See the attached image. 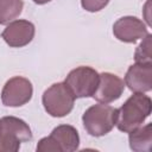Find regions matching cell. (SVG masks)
I'll return each instance as SVG.
<instances>
[{
  "label": "cell",
  "instance_id": "cell-16",
  "mask_svg": "<svg viewBox=\"0 0 152 152\" xmlns=\"http://www.w3.org/2000/svg\"><path fill=\"white\" fill-rule=\"evenodd\" d=\"M109 1L110 0H81V5L87 12H99L103 10Z\"/></svg>",
  "mask_w": 152,
  "mask_h": 152
},
{
  "label": "cell",
  "instance_id": "cell-8",
  "mask_svg": "<svg viewBox=\"0 0 152 152\" xmlns=\"http://www.w3.org/2000/svg\"><path fill=\"white\" fill-rule=\"evenodd\" d=\"M124 90L125 82L122 78L110 72H102L99 74V84L91 97L100 103H110L116 101Z\"/></svg>",
  "mask_w": 152,
  "mask_h": 152
},
{
  "label": "cell",
  "instance_id": "cell-2",
  "mask_svg": "<svg viewBox=\"0 0 152 152\" xmlns=\"http://www.w3.org/2000/svg\"><path fill=\"white\" fill-rule=\"evenodd\" d=\"M118 109L107 103L90 106L82 116L83 127L91 137H103L115 126Z\"/></svg>",
  "mask_w": 152,
  "mask_h": 152
},
{
  "label": "cell",
  "instance_id": "cell-4",
  "mask_svg": "<svg viewBox=\"0 0 152 152\" xmlns=\"http://www.w3.org/2000/svg\"><path fill=\"white\" fill-rule=\"evenodd\" d=\"M45 112L53 118H63L68 115L75 104V96L64 82L53 83L42 96Z\"/></svg>",
  "mask_w": 152,
  "mask_h": 152
},
{
  "label": "cell",
  "instance_id": "cell-9",
  "mask_svg": "<svg viewBox=\"0 0 152 152\" xmlns=\"http://www.w3.org/2000/svg\"><path fill=\"white\" fill-rule=\"evenodd\" d=\"M34 32L36 28L31 21L19 19L10 23L2 31L1 37L11 48H23L32 42Z\"/></svg>",
  "mask_w": 152,
  "mask_h": 152
},
{
  "label": "cell",
  "instance_id": "cell-6",
  "mask_svg": "<svg viewBox=\"0 0 152 152\" xmlns=\"http://www.w3.org/2000/svg\"><path fill=\"white\" fill-rule=\"evenodd\" d=\"M33 95L32 83L23 76L10 78L1 91V101L6 107H20L26 104Z\"/></svg>",
  "mask_w": 152,
  "mask_h": 152
},
{
  "label": "cell",
  "instance_id": "cell-15",
  "mask_svg": "<svg viewBox=\"0 0 152 152\" xmlns=\"http://www.w3.org/2000/svg\"><path fill=\"white\" fill-rule=\"evenodd\" d=\"M20 142L13 137L0 133V152H17L20 148Z\"/></svg>",
  "mask_w": 152,
  "mask_h": 152
},
{
  "label": "cell",
  "instance_id": "cell-13",
  "mask_svg": "<svg viewBox=\"0 0 152 152\" xmlns=\"http://www.w3.org/2000/svg\"><path fill=\"white\" fill-rule=\"evenodd\" d=\"M24 7L23 0H0V25H6L20 15Z\"/></svg>",
  "mask_w": 152,
  "mask_h": 152
},
{
  "label": "cell",
  "instance_id": "cell-14",
  "mask_svg": "<svg viewBox=\"0 0 152 152\" xmlns=\"http://www.w3.org/2000/svg\"><path fill=\"white\" fill-rule=\"evenodd\" d=\"M151 33L146 34L142 38V42L138 45L134 52L135 63H152V55H151Z\"/></svg>",
  "mask_w": 152,
  "mask_h": 152
},
{
  "label": "cell",
  "instance_id": "cell-3",
  "mask_svg": "<svg viewBox=\"0 0 152 152\" xmlns=\"http://www.w3.org/2000/svg\"><path fill=\"white\" fill-rule=\"evenodd\" d=\"M80 146V135L77 129L70 125H59L55 127L49 137L42 138L36 150L38 152H72Z\"/></svg>",
  "mask_w": 152,
  "mask_h": 152
},
{
  "label": "cell",
  "instance_id": "cell-12",
  "mask_svg": "<svg viewBox=\"0 0 152 152\" xmlns=\"http://www.w3.org/2000/svg\"><path fill=\"white\" fill-rule=\"evenodd\" d=\"M128 142L132 151L150 152L152 146V124L139 126L128 133Z\"/></svg>",
  "mask_w": 152,
  "mask_h": 152
},
{
  "label": "cell",
  "instance_id": "cell-1",
  "mask_svg": "<svg viewBox=\"0 0 152 152\" xmlns=\"http://www.w3.org/2000/svg\"><path fill=\"white\" fill-rule=\"evenodd\" d=\"M152 110L151 97L144 93H134L118 109L115 126L124 133H129L144 124Z\"/></svg>",
  "mask_w": 152,
  "mask_h": 152
},
{
  "label": "cell",
  "instance_id": "cell-11",
  "mask_svg": "<svg viewBox=\"0 0 152 152\" xmlns=\"http://www.w3.org/2000/svg\"><path fill=\"white\" fill-rule=\"evenodd\" d=\"M0 133L13 137L21 142L32 139L30 126L24 120L15 116H4L0 119Z\"/></svg>",
  "mask_w": 152,
  "mask_h": 152
},
{
  "label": "cell",
  "instance_id": "cell-10",
  "mask_svg": "<svg viewBox=\"0 0 152 152\" xmlns=\"http://www.w3.org/2000/svg\"><path fill=\"white\" fill-rule=\"evenodd\" d=\"M125 86L134 93L152 90V63H134L125 75Z\"/></svg>",
  "mask_w": 152,
  "mask_h": 152
},
{
  "label": "cell",
  "instance_id": "cell-17",
  "mask_svg": "<svg viewBox=\"0 0 152 152\" xmlns=\"http://www.w3.org/2000/svg\"><path fill=\"white\" fill-rule=\"evenodd\" d=\"M34 4H37V5H44V4H48V2H50L51 0H32Z\"/></svg>",
  "mask_w": 152,
  "mask_h": 152
},
{
  "label": "cell",
  "instance_id": "cell-5",
  "mask_svg": "<svg viewBox=\"0 0 152 152\" xmlns=\"http://www.w3.org/2000/svg\"><path fill=\"white\" fill-rule=\"evenodd\" d=\"M64 83L68 86L75 99L90 97L97 88L99 72L91 66L81 65L68 74Z\"/></svg>",
  "mask_w": 152,
  "mask_h": 152
},
{
  "label": "cell",
  "instance_id": "cell-7",
  "mask_svg": "<svg viewBox=\"0 0 152 152\" xmlns=\"http://www.w3.org/2000/svg\"><path fill=\"white\" fill-rule=\"evenodd\" d=\"M113 34L116 39L124 43H135L148 34L145 23L132 15L122 17L118 19L113 25Z\"/></svg>",
  "mask_w": 152,
  "mask_h": 152
}]
</instances>
